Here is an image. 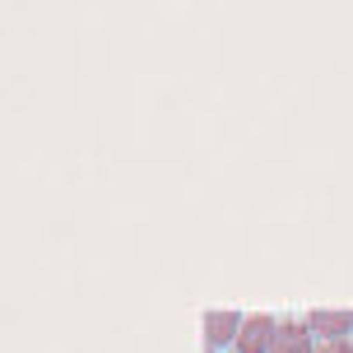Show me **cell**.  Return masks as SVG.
<instances>
[{
	"instance_id": "cell-1",
	"label": "cell",
	"mask_w": 353,
	"mask_h": 353,
	"mask_svg": "<svg viewBox=\"0 0 353 353\" xmlns=\"http://www.w3.org/2000/svg\"><path fill=\"white\" fill-rule=\"evenodd\" d=\"M274 335H279V325L270 316H247L242 335H237V353H270L274 349Z\"/></svg>"
},
{
	"instance_id": "cell-2",
	"label": "cell",
	"mask_w": 353,
	"mask_h": 353,
	"mask_svg": "<svg viewBox=\"0 0 353 353\" xmlns=\"http://www.w3.org/2000/svg\"><path fill=\"white\" fill-rule=\"evenodd\" d=\"M242 325H247V316H237V312H210V316H205V344H210V349L237 344Z\"/></svg>"
},
{
	"instance_id": "cell-3",
	"label": "cell",
	"mask_w": 353,
	"mask_h": 353,
	"mask_svg": "<svg viewBox=\"0 0 353 353\" xmlns=\"http://www.w3.org/2000/svg\"><path fill=\"white\" fill-rule=\"evenodd\" d=\"M270 353H312V330H307V325H298V321H283Z\"/></svg>"
},
{
	"instance_id": "cell-4",
	"label": "cell",
	"mask_w": 353,
	"mask_h": 353,
	"mask_svg": "<svg viewBox=\"0 0 353 353\" xmlns=\"http://www.w3.org/2000/svg\"><path fill=\"white\" fill-rule=\"evenodd\" d=\"M349 325H353L349 312H312V316H307V330H316V335H325V339H344Z\"/></svg>"
},
{
	"instance_id": "cell-5",
	"label": "cell",
	"mask_w": 353,
	"mask_h": 353,
	"mask_svg": "<svg viewBox=\"0 0 353 353\" xmlns=\"http://www.w3.org/2000/svg\"><path fill=\"white\" fill-rule=\"evenodd\" d=\"M321 353H353V344H349V339H330Z\"/></svg>"
}]
</instances>
